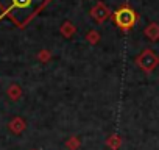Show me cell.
I'll return each instance as SVG.
<instances>
[{"instance_id":"cell-1","label":"cell","mask_w":159,"mask_h":150,"mask_svg":"<svg viewBox=\"0 0 159 150\" xmlns=\"http://www.w3.org/2000/svg\"><path fill=\"white\" fill-rule=\"evenodd\" d=\"M52 0H0V21L8 17L17 28L27 27Z\"/></svg>"},{"instance_id":"cell-2","label":"cell","mask_w":159,"mask_h":150,"mask_svg":"<svg viewBox=\"0 0 159 150\" xmlns=\"http://www.w3.org/2000/svg\"><path fill=\"white\" fill-rule=\"evenodd\" d=\"M112 19H114L116 25L120 30L128 31V30H131L136 25V22L139 21V16L129 5H122L120 8H117L112 13Z\"/></svg>"},{"instance_id":"cell-3","label":"cell","mask_w":159,"mask_h":150,"mask_svg":"<svg viewBox=\"0 0 159 150\" xmlns=\"http://www.w3.org/2000/svg\"><path fill=\"white\" fill-rule=\"evenodd\" d=\"M136 64L147 73H151L157 64H159V56L151 50V49H145L137 58H136Z\"/></svg>"},{"instance_id":"cell-4","label":"cell","mask_w":159,"mask_h":150,"mask_svg":"<svg viewBox=\"0 0 159 150\" xmlns=\"http://www.w3.org/2000/svg\"><path fill=\"white\" fill-rule=\"evenodd\" d=\"M91 16H92L97 22H103V21H106V19L111 16V11H109V8H108L103 2H98V3H95V7L91 10Z\"/></svg>"},{"instance_id":"cell-5","label":"cell","mask_w":159,"mask_h":150,"mask_svg":"<svg viewBox=\"0 0 159 150\" xmlns=\"http://www.w3.org/2000/svg\"><path fill=\"white\" fill-rule=\"evenodd\" d=\"M10 130L13 131V133H16V134H20L24 130H25V120L22 119V117H14V119H11L10 120Z\"/></svg>"},{"instance_id":"cell-6","label":"cell","mask_w":159,"mask_h":150,"mask_svg":"<svg viewBox=\"0 0 159 150\" xmlns=\"http://www.w3.org/2000/svg\"><path fill=\"white\" fill-rule=\"evenodd\" d=\"M143 33L150 41H157L159 39V24H156V22L148 24V27L143 30Z\"/></svg>"},{"instance_id":"cell-7","label":"cell","mask_w":159,"mask_h":150,"mask_svg":"<svg viewBox=\"0 0 159 150\" xmlns=\"http://www.w3.org/2000/svg\"><path fill=\"white\" fill-rule=\"evenodd\" d=\"M20 96H22V89H20V86H17V85H11V86L8 88V97H10L11 100L17 102V100L20 99Z\"/></svg>"},{"instance_id":"cell-8","label":"cell","mask_w":159,"mask_h":150,"mask_svg":"<svg viewBox=\"0 0 159 150\" xmlns=\"http://www.w3.org/2000/svg\"><path fill=\"white\" fill-rule=\"evenodd\" d=\"M73 33H75V27H73L69 21H67V22H64V24L61 25V35H62V36L70 38Z\"/></svg>"},{"instance_id":"cell-9","label":"cell","mask_w":159,"mask_h":150,"mask_svg":"<svg viewBox=\"0 0 159 150\" xmlns=\"http://www.w3.org/2000/svg\"><path fill=\"white\" fill-rule=\"evenodd\" d=\"M80 145H81V142H80V138H76V136H72L66 141V147L70 150H76V148H80Z\"/></svg>"},{"instance_id":"cell-10","label":"cell","mask_w":159,"mask_h":150,"mask_svg":"<svg viewBox=\"0 0 159 150\" xmlns=\"http://www.w3.org/2000/svg\"><path fill=\"white\" fill-rule=\"evenodd\" d=\"M120 142H122V141H120V138H119V136H109V138H108V141H106V145L116 150V148H119Z\"/></svg>"},{"instance_id":"cell-11","label":"cell","mask_w":159,"mask_h":150,"mask_svg":"<svg viewBox=\"0 0 159 150\" xmlns=\"http://www.w3.org/2000/svg\"><path fill=\"white\" fill-rule=\"evenodd\" d=\"M86 39H88L91 44H97V42L100 41V35H98V31H95V30H91V31L88 33Z\"/></svg>"},{"instance_id":"cell-12","label":"cell","mask_w":159,"mask_h":150,"mask_svg":"<svg viewBox=\"0 0 159 150\" xmlns=\"http://www.w3.org/2000/svg\"><path fill=\"white\" fill-rule=\"evenodd\" d=\"M39 56H41V58H42V59H45V58H50V53H48V55H47V53H45V52H42V53H41V55H39Z\"/></svg>"},{"instance_id":"cell-13","label":"cell","mask_w":159,"mask_h":150,"mask_svg":"<svg viewBox=\"0 0 159 150\" xmlns=\"http://www.w3.org/2000/svg\"><path fill=\"white\" fill-rule=\"evenodd\" d=\"M31 150H38V148H31Z\"/></svg>"}]
</instances>
